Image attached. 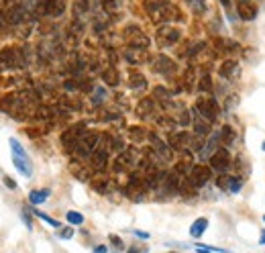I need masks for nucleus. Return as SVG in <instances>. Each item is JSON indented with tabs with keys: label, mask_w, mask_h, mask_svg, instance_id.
<instances>
[{
	"label": "nucleus",
	"mask_w": 265,
	"mask_h": 253,
	"mask_svg": "<svg viewBox=\"0 0 265 253\" xmlns=\"http://www.w3.org/2000/svg\"><path fill=\"white\" fill-rule=\"evenodd\" d=\"M49 190L45 188V190H31L29 192V202L31 204H41V202H45L47 198H49Z\"/></svg>",
	"instance_id": "obj_18"
},
{
	"label": "nucleus",
	"mask_w": 265,
	"mask_h": 253,
	"mask_svg": "<svg viewBox=\"0 0 265 253\" xmlns=\"http://www.w3.org/2000/svg\"><path fill=\"white\" fill-rule=\"evenodd\" d=\"M179 37H182V31H179L177 27H172V25H161L157 29V35H155L157 45H161V47L176 45L179 41Z\"/></svg>",
	"instance_id": "obj_3"
},
{
	"label": "nucleus",
	"mask_w": 265,
	"mask_h": 253,
	"mask_svg": "<svg viewBox=\"0 0 265 253\" xmlns=\"http://www.w3.org/2000/svg\"><path fill=\"white\" fill-rule=\"evenodd\" d=\"M263 151H265V143H263Z\"/></svg>",
	"instance_id": "obj_43"
},
{
	"label": "nucleus",
	"mask_w": 265,
	"mask_h": 253,
	"mask_svg": "<svg viewBox=\"0 0 265 253\" xmlns=\"http://www.w3.org/2000/svg\"><path fill=\"white\" fill-rule=\"evenodd\" d=\"M124 39H127L129 47H137V49H147L149 47V37L139 29L137 25H129L124 29Z\"/></svg>",
	"instance_id": "obj_4"
},
{
	"label": "nucleus",
	"mask_w": 265,
	"mask_h": 253,
	"mask_svg": "<svg viewBox=\"0 0 265 253\" xmlns=\"http://www.w3.org/2000/svg\"><path fill=\"white\" fill-rule=\"evenodd\" d=\"M153 110H155V98H143V100L137 104V115L143 119L151 117Z\"/></svg>",
	"instance_id": "obj_14"
},
{
	"label": "nucleus",
	"mask_w": 265,
	"mask_h": 253,
	"mask_svg": "<svg viewBox=\"0 0 265 253\" xmlns=\"http://www.w3.org/2000/svg\"><path fill=\"white\" fill-rule=\"evenodd\" d=\"M222 141H225V145H233L235 143V131L231 129L229 125H222V129H220V135H218Z\"/></svg>",
	"instance_id": "obj_21"
},
{
	"label": "nucleus",
	"mask_w": 265,
	"mask_h": 253,
	"mask_svg": "<svg viewBox=\"0 0 265 253\" xmlns=\"http://www.w3.org/2000/svg\"><path fill=\"white\" fill-rule=\"evenodd\" d=\"M263 221H265V217H263Z\"/></svg>",
	"instance_id": "obj_46"
},
{
	"label": "nucleus",
	"mask_w": 265,
	"mask_h": 253,
	"mask_svg": "<svg viewBox=\"0 0 265 253\" xmlns=\"http://www.w3.org/2000/svg\"><path fill=\"white\" fill-rule=\"evenodd\" d=\"M222 2H227V0H222Z\"/></svg>",
	"instance_id": "obj_44"
},
{
	"label": "nucleus",
	"mask_w": 265,
	"mask_h": 253,
	"mask_svg": "<svg viewBox=\"0 0 265 253\" xmlns=\"http://www.w3.org/2000/svg\"><path fill=\"white\" fill-rule=\"evenodd\" d=\"M241 188H243V180H241V178H231L229 190H231V192H239Z\"/></svg>",
	"instance_id": "obj_31"
},
{
	"label": "nucleus",
	"mask_w": 265,
	"mask_h": 253,
	"mask_svg": "<svg viewBox=\"0 0 265 253\" xmlns=\"http://www.w3.org/2000/svg\"><path fill=\"white\" fill-rule=\"evenodd\" d=\"M90 163H92L94 170L102 172L104 167H106V163H108V149H106V147H98V149H96V151L92 153Z\"/></svg>",
	"instance_id": "obj_12"
},
{
	"label": "nucleus",
	"mask_w": 265,
	"mask_h": 253,
	"mask_svg": "<svg viewBox=\"0 0 265 253\" xmlns=\"http://www.w3.org/2000/svg\"><path fill=\"white\" fill-rule=\"evenodd\" d=\"M135 235L141 237V239H147V237H149V233H145V231H135Z\"/></svg>",
	"instance_id": "obj_40"
},
{
	"label": "nucleus",
	"mask_w": 265,
	"mask_h": 253,
	"mask_svg": "<svg viewBox=\"0 0 265 253\" xmlns=\"http://www.w3.org/2000/svg\"><path fill=\"white\" fill-rule=\"evenodd\" d=\"M65 10V0H51L49 8H47V15L49 17H61Z\"/></svg>",
	"instance_id": "obj_17"
},
{
	"label": "nucleus",
	"mask_w": 265,
	"mask_h": 253,
	"mask_svg": "<svg viewBox=\"0 0 265 253\" xmlns=\"http://www.w3.org/2000/svg\"><path fill=\"white\" fill-rule=\"evenodd\" d=\"M129 86H131L135 92H143V90H147V80H145L143 74L133 72V74L129 76Z\"/></svg>",
	"instance_id": "obj_15"
},
{
	"label": "nucleus",
	"mask_w": 265,
	"mask_h": 253,
	"mask_svg": "<svg viewBox=\"0 0 265 253\" xmlns=\"http://www.w3.org/2000/svg\"><path fill=\"white\" fill-rule=\"evenodd\" d=\"M110 241H113V245H115V247L122 249V241H120V239H118V237H115V235H110Z\"/></svg>",
	"instance_id": "obj_37"
},
{
	"label": "nucleus",
	"mask_w": 265,
	"mask_h": 253,
	"mask_svg": "<svg viewBox=\"0 0 265 253\" xmlns=\"http://www.w3.org/2000/svg\"><path fill=\"white\" fill-rule=\"evenodd\" d=\"M194 131H196V135H208L210 133V125H208V121H196L194 123Z\"/></svg>",
	"instance_id": "obj_27"
},
{
	"label": "nucleus",
	"mask_w": 265,
	"mask_h": 253,
	"mask_svg": "<svg viewBox=\"0 0 265 253\" xmlns=\"http://www.w3.org/2000/svg\"><path fill=\"white\" fill-rule=\"evenodd\" d=\"M147 10H149L151 21L157 25H167V23L182 19L179 8L174 2H170V0H153V2H147Z\"/></svg>",
	"instance_id": "obj_1"
},
{
	"label": "nucleus",
	"mask_w": 265,
	"mask_h": 253,
	"mask_svg": "<svg viewBox=\"0 0 265 253\" xmlns=\"http://www.w3.org/2000/svg\"><path fill=\"white\" fill-rule=\"evenodd\" d=\"M210 176H212V172H210V167L208 165H194L192 167V172H190V176H188V182L194 186V188H202L208 180H210Z\"/></svg>",
	"instance_id": "obj_9"
},
{
	"label": "nucleus",
	"mask_w": 265,
	"mask_h": 253,
	"mask_svg": "<svg viewBox=\"0 0 265 253\" xmlns=\"http://www.w3.org/2000/svg\"><path fill=\"white\" fill-rule=\"evenodd\" d=\"M259 243H261V245H265V231L261 233V241H259Z\"/></svg>",
	"instance_id": "obj_41"
},
{
	"label": "nucleus",
	"mask_w": 265,
	"mask_h": 253,
	"mask_svg": "<svg viewBox=\"0 0 265 253\" xmlns=\"http://www.w3.org/2000/svg\"><path fill=\"white\" fill-rule=\"evenodd\" d=\"M25 65V55L19 47H6L0 51V67L2 69H15Z\"/></svg>",
	"instance_id": "obj_2"
},
{
	"label": "nucleus",
	"mask_w": 265,
	"mask_h": 253,
	"mask_svg": "<svg viewBox=\"0 0 265 253\" xmlns=\"http://www.w3.org/2000/svg\"><path fill=\"white\" fill-rule=\"evenodd\" d=\"M170 147H174L177 151H186L188 147H200V141H194V137L190 133L179 131V133L170 135Z\"/></svg>",
	"instance_id": "obj_6"
},
{
	"label": "nucleus",
	"mask_w": 265,
	"mask_h": 253,
	"mask_svg": "<svg viewBox=\"0 0 265 253\" xmlns=\"http://www.w3.org/2000/svg\"><path fill=\"white\" fill-rule=\"evenodd\" d=\"M216 47L220 51H235V49H239V43L229 41V39H216Z\"/></svg>",
	"instance_id": "obj_24"
},
{
	"label": "nucleus",
	"mask_w": 265,
	"mask_h": 253,
	"mask_svg": "<svg viewBox=\"0 0 265 253\" xmlns=\"http://www.w3.org/2000/svg\"><path fill=\"white\" fill-rule=\"evenodd\" d=\"M220 76L222 78H227V80H233L241 74V67H239V62H235V60H227V62H222L220 65Z\"/></svg>",
	"instance_id": "obj_13"
},
{
	"label": "nucleus",
	"mask_w": 265,
	"mask_h": 253,
	"mask_svg": "<svg viewBox=\"0 0 265 253\" xmlns=\"http://www.w3.org/2000/svg\"><path fill=\"white\" fill-rule=\"evenodd\" d=\"M196 108H198V112L204 117V121H208V123H214L216 119H218V104H216V100H212V98H198V102H196Z\"/></svg>",
	"instance_id": "obj_7"
},
{
	"label": "nucleus",
	"mask_w": 265,
	"mask_h": 253,
	"mask_svg": "<svg viewBox=\"0 0 265 253\" xmlns=\"http://www.w3.org/2000/svg\"><path fill=\"white\" fill-rule=\"evenodd\" d=\"M149 139H151V145H153V151H155L157 159H159V161H170V159H172V147L165 145L157 135H151Z\"/></svg>",
	"instance_id": "obj_11"
},
{
	"label": "nucleus",
	"mask_w": 265,
	"mask_h": 253,
	"mask_svg": "<svg viewBox=\"0 0 265 253\" xmlns=\"http://www.w3.org/2000/svg\"><path fill=\"white\" fill-rule=\"evenodd\" d=\"M129 253H141V251H139L137 247H131V249H129Z\"/></svg>",
	"instance_id": "obj_42"
},
{
	"label": "nucleus",
	"mask_w": 265,
	"mask_h": 253,
	"mask_svg": "<svg viewBox=\"0 0 265 253\" xmlns=\"http://www.w3.org/2000/svg\"><path fill=\"white\" fill-rule=\"evenodd\" d=\"M216 184H218V188H222V190H229L231 178H229V176H222V174H220V178L216 180Z\"/></svg>",
	"instance_id": "obj_33"
},
{
	"label": "nucleus",
	"mask_w": 265,
	"mask_h": 253,
	"mask_svg": "<svg viewBox=\"0 0 265 253\" xmlns=\"http://www.w3.org/2000/svg\"><path fill=\"white\" fill-rule=\"evenodd\" d=\"M236 12L243 21H253L257 17V4L253 0H236Z\"/></svg>",
	"instance_id": "obj_10"
},
{
	"label": "nucleus",
	"mask_w": 265,
	"mask_h": 253,
	"mask_svg": "<svg viewBox=\"0 0 265 253\" xmlns=\"http://www.w3.org/2000/svg\"><path fill=\"white\" fill-rule=\"evenodd\" d=\"M196 251L198 253H212V251H222L218 247H204V245H196Z\"/></svg>",
	"instance_id": "obj_35"
},
{
	"label": "nucleus",
	"mask_w": 265,
	"mask_h": 253,
	"mask_svg": "<svg viewBox=\"0 0 265 253\" xmlns=\"http://www.w3.org/2000/svg\"><path fill=\"white\" fill-rule=\"evenodd\" d=\"M186 2L194 15H204L206 12V0H186Z\"/></svg>",
	"instance_id": "obj_22"
},
{
	"label": "nucleus",
	"mask_w": 265,
	"mask_h": 253,
	"mask_svg": "<svg viewBox=\"0 0 265 253\" xmlns=\"http://www.w3.org/2000/svg\"><path fill=\"white\" fill-rule=\"evenodd\" d=\"M102 80L108 84V86H118V74H117V69H113V67H108V69H104L102 72Z\"/></svg>",
	"instance_id": "obj_20"
},
{
	"label": "nucleus",
	"mask_w": 265,
	"mask_h": 253,
	"mask_svg": "<svg viewBox=\"0 0 265 253\" xmlns=\"http://www.w3.org/2000/svg\"><path fill=\"white\" fill-rule=\"evenodd\" d=\"M74 235V229H61L59 231V239H69Z\"/></svg>",
	"instance_id": "obj_36"
},
{
	"label": "nucleus",
	"mask_w": 265,
	"mask_h": 253,
	"mask_svg": "<svg viewBox=\"0 0 265 253\" xmlns=\"http://www.w3.org/2000/svg\"><path fill=\"white\" fill-rule=\"evenodd\" d=\"M4 184H6L8 188H12V190H15V188H17V184H15V180H10V178H4Z\"/></svg>",
	"instance_id": "obj_38"
},
{
	"label": "nucleus",
	"mask_w": 265,
	"mask_h": 253,
	"mask_svg": "<svg viewBox=\"0 0 265 253\" xmlns=\"http://www.w3.org/2000/svg\"><path fill=\"white\" fill-rule=\"evenodd\" d=\"M147 2H151V0H147Z\"/></svg>",
	"instance_id": "obj_45"
},
{
	"label": "nucleus",
	"mask_w": 265,
	"mask_h": 253,
	"mask_svg": "<svg viewBox=\"0 0 265 253\" xmlns=\"http://www.w3.org/2000/svg\"><path fill=\"white\" fill-rule=\"evenodd\" d=\"M92 188H94L96 192H100V194L108 192V180H94V182H92Z\"/></svg>",
	"instance_id": "obj_29"
},
{
	"label": "nucleus",
	"mask_w": 265,
	"mask_h": 253,
	"mask_svg": "<svg viewBox=\"0 0 265 253\" xmlns=\"http://www.w3.org/2000/svg\"><path fill=\"white\" fill-rule=\"evenodd\" d=\"M172 94H174V92H167L163 86L153 88V98H155V100H161V102H167V100H170Z\"/></svg>",
	"instance_id": "obj_25"
},
{
	"label": "nucleus",
	"mask_w": 265,
	"mask_h": 253,
	"mask_svg": "<svg viewBox=\"0 0 265 253\" xmlns=\"http://www.w3.org/2000/svg\"><path fill=\"white\" fill-rule=\"evenodd\" d=\"M94 92H96V94L92 96V102H94V104H100V102L104 100V98H106V92H104L102 88H98V90H94Z\"/></svg>",
	"instance_id": "obj_32"
},
{
	"label": "nucleus",
	"mask_w": 265,
	"mask_h": 253,
	"mask_svg": "<svg viewBox=\"0 0 265 253\" xmlns=\"http://www.w3.org/2000/svg\"><path fill=\"white\" fill-rule=\"evenodd\" d=\"M108 247L106 245H98V247H94V253H106Z\"/></svg>",
	"instance_id": "obj_39"
},
{
	"label": "nucleus",
	"mask_w": 265,
	"mask_h": 253,
	"mask_svg": "<svg viewBox=\"0 0 265 253\" xmlns=\"http://www.w3.org/2000/svg\"><path fill=\"white\" fill-rule=\"evenodd\" d=\"M145 135H147V133L141 129V126H131V129H129V137H131V141H135V143L143 141Z\"/></svg>",
	"instance_id": "obj_26"
},
{
	"label": "nucleus",
	"mask_w": 265,
	"mask_h": 253,
	"mask_svg": "<svg viewBox=\"0 0 265 253\" xmlns=\"http://www.w3.org/2000/svg\"><path fill=\"white\" fill-rule=\"evenodd\" d=\"M198 90L208 94V92H212V78L208 76V74H202L200 76V82H198Z\"/></svg>",
	"instance_id": "obj_23"
},
{
	"label": "nucleus",
	"mask_w": 265,
	"mask_h": 253,
	"mask_svg": "<svg viewBox=\"0 0 265 253\" xmlns=\"http://www.w3.org/2000/svg\"><path fill=\"white\" fill-rule=\"evenodd\" d=\"M153 69L159 74V76H163V78H174L176 76V72H177V65H176V62L174 60H170L167 55H157L155 60H153Z\"/></svg>",
	"instance_id": "obj_5"
},
{
	"label": "nucleus",
	"mask_w": 265,
	"mask_h": 253,
	"mask_svg": "<svg viewBox=\"0 0 265 253\" xmlns=\"http://www.w3.org/2000/svg\"><path fill=\"white\" fill-rule=\"evenodd\" d=\"M231 165V153L227 147H218L212 156H210V167L216 170L218 174H225Z\"/></svg>",
	"instance_id": "obj_8"
},
{
	"label": "nucleus",
	"mask_w": 265,
	"mask_h": 253,
	"mask_svg": "<svg viewBox=\"0 0 265 253\" xmlns=\"http://www.w3.org/2000/svg\"><path fill=\"white\" fill-rule=\"evenodd\" d=\"M190 123H192L190 112H188V110H184V112H182V117H179V125H184V126H186V125H190Z\"/></svg>",
	"instance_id": "obj_34"
},
{
	"label": "nucleus",
	"mask_w": 265,
	"mask_h": 253,
	"mask_svg": "<svg viewBox=\"0 0 265 253\" xmlns=\"http://www.w3.org/2000/svg\"><path fill=\"white\" fill-rule=\"evenodd\" d=\"M35 215H37L39 219H43V221H45V222L49 224V227H55V229H58V227H59V222H58V221H55V219H51V217H47L45 213H39V210H35Z\"/></svg>",
	"instance_id": "obj_30"
},
{
	"label": "nucleus",
	"mask_w": 265,
	"mask_h": 253,
	"mask_svg": "<svg viewBox=\"0 0 265 253\" xmlns=\"http://www.w3.org/2000/svg\"><path fill=\"white\" fill-rule=\"evenodd\" d=\"M208 229V219H198L196 222H194L192 224V227H190V235L194 237V239H198V237H202V233Z\"/></svg>",
	"instance_id": "obj_16"
},
{
	"label": "nucleus",
	"mask_w": 265,
	"mask_h": 253,
	"mask_svg": "<svg viewBox=\"0 0 265 253\" xmlns=\"http://www.w3.org/2000/svg\"><path fill=\"white\" fill-rule=\"evenodd\" d=\"M65 219H67L69 224H74V227H78V224L84 222V217H82L80 213H76V210H69V213L65 215Z\"/></svg>",
	"instance_id": "obj_28"
},
{
	"label": "nucleus",
	"mask_w": 265,
	"mask_h": 253,
	"mask_svg": "<svg viewBox=\"0 0 265 253\" xmlns=\"http://www.w3.org/2000/svg\"><path fill=\"white\" fill-rule=\"evenodd\" d=\"M143 51L145 49H137V47H127V51H124V60H129L131 63H141L143 60Z\"/></svg>",
	"instance_id": "obj_19"
}]
</instances>
